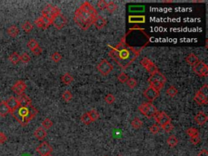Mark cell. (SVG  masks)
<instances>
[{"label": "cell", "mask_w": 208, "mask_h": 156, "mask_svg": "<svg viewBox=\"0 0 208 156\" xmlns=\"http://www.w3.org/2000/svg\"><path fill=\"white\" fill-rule=\"evenodd\" d=\"M142 49L132 47L125 43L124 38L114 47L111 48L108 55L122 69H127L140 55Z\"/></svg>", "instance_id": "cell-1"}, {"label": "cell", "mask_w": 208, "mask_h": 156, "mask_svg": "<svg viewBox=\"0 0 208 156\" xmlns=\"http://www.w3.org/2000/svg\"><path fill=\"white\" fill-rule=\"evenodd\" d=\"M98 17L97 11L89 2H85L76 9L74 21L83 30H87Z\"/></svg>", "instance_id": "cell-2"}, {"label": "cell", "mask_w": 208, "mask_h": 156, "mask_svg": "<svg viewBox=\"0 0 208 156\" xmlns=\"http://www.w3.org/2000/svg\"><path fill=\"white\" fill-rule=\"evenodd\" d=\"M38 110L31 104L28 106H20L17 110L11 112L20 125L26 126L38 114Z\"/></svg>", "instance_id": "cell-3"}, {"label": "cell", "mask_w": 208, "mask_h": 156, "mask_svg": "<svg viewBox=\"0 0 208 156\" xmlns=\"http://www.w3.org/2000/svg\"><path fill=\"white\" fill-rule=\"evenodd\" d=\"M138 110H139L141 113L147 116V118L154 117V115L158 112V110L156 108V106L150 102H144V103L141 104L138 106Z\"/></svg>", "instance_id": "cell-4"}, {"label": "cell", "mask_w": 208, "mask_h": 156, "mask_svg": "<svg viewBox=\"0 0 208 156\" xmlns=\"http://www.w3.org/2000/svg\"><path fill=\"white\" fill-rule=\"evenodd\" d=\"M59 14H61L60 9L51 4H47L42 11V17H46L50 20H52L54 17Z\"/></svg>", "instance_id": "cell-5"}, {"label": "cell", "mask_w": 208, "mask_h": 156, "mask_svg": "<svg viewBox=\"0 0 208 156\" xmlns=\"http://www.w3.org/2000/svg\"><path fill=\"white\" fill-rule=\"evenodd\" d=\"M193 71L194 73H196L198 76L206 77L208 76V67L205 63L199 61L197 64L193 66Z\"/></svg>", "instance_id": "cell-6"}, {"label": "cell", "mask_w": 208, "mask_h": 156, "mask_svg": "<svg viewBox=\"0 0 208 156\" xmlns=\"http://www.w3.org/2000/svg\"><path fill=\"white\" fill-rule=\"evenodd\" d=\"M97 69L98 72H100V73L104 76H106L113 70V65L110 64L106 59H102V61L98 64Z\"/></svg>", "instance_id": "cell-7"}, {"label": "cell", "mask_w": 208, "mask_h": 156, "mask_svg": "<svg viewBox=\"0 0 208 156\" xmlns=\"http://www.w3.org/2000/svg\"><path fill=\"white\" fill-rule=\"evenodd\" d=\"M141 64L144 67L145 69H147V71L148 72L150 75L158 72V68L154 65V63H153L150 59H149L148 58H147V57H145V58H143V59L141 60Z\"/></svg>", "instance_id": "cell-8"}, {"label": "cell", "mask_w": 208, "mask_h": 156, "mask_svg": "<svg viewBox=\"0 0 208 156\" xmlns=\"http://www.w3.org/2000/svg\"><path fill=\"white\" fill-rule=\"evenodd\" d=\"M36 150L41 156H44L47 154H51L53 149L48 142H43L36 148Z\"/></svg>", "instance_id": "cell-9"}, {"label": "cell", "mask_w": 208, "mask_h": 156, "mask_svg": "<svg viewBox=\"0 0 208 156\" xmlns=\"http://www.w3.org/2000/svg\"><path fill=\"white\" fill-rule=\"evenodd\" d=\"M154 117L156 122L161 126H163V124H165L168 122H171V118L169 117V116L167 115L165 112H163V111H158L154 115Z\"/></svg>", "instance_id": "cell-10"}, {"label": "cell", "mask_w": 208, "mask_h": 156, "mask_svg": "<svg viewBox=\"0 0 208 156\" xmlns=\"http://www.w3.org/2000/svg\"><path fill=\"white\" fill-rule=\"evenodd\" d=\"M52 24L57 28V29H61L67 24L66 17L63 16L62 14H59L54 17V19L51 20Z\"/></svg>", "instance_id": "cell-11"}, {"label": "cell", "mask_w": 208, "mask_h": 156, "mask_svg": "<svg viewBox=\"0 0 208 156\" xmlns=\"http://www.w3.org/2000/svg\"><path fill=\"white\" fill-rule=\"evenodd\" d=\"M26 88H27V85H26L24 81H23V80H18L17 83H15V85L12 87V90L15 94L20 95L22 94H24Z\"/></svg>", "instance_id": "cell-12"}, {"label": "cell", "mask_w": 208, "mask_h": 156, "mask_svg": "<svg viewBox=\"0 0 208 156\" xmlns=\"http://www.w3.org/2000/svg\"><path fill=\"white\" fill-rule=\"evenodd\" d=\"M144 96L149 100V102H152L159 96V91H157L151 87H148L144 91Z\"/></svg>", "instance_id": "cell-13"}, {"label": "cell", "mask_w": 208, "mask_h": 156, "mask_svg": "<svg viewBox=\"0 0 208 156\" xmlns=\"http://www.w3.org/2000/svg\"><path fill=\"white\" fill-rule=\"evenodd\" d=\"M34 24H36V26H37L38 28L46 29V28H47L49 26L51 25L52 22L51 20H48L47 18H46V17H41L36 20L35 21H34Z\"/></svg>", "instance_id": "cell-14"}, {"label": "cell", "mask_w": 208, "mask_h": 156, "mask_svg": "<svg viewBox=\"0 0 208 156\" xmlns=\"http://www.w3.org/2000/svg\"><path fill=\"white\" fill-rule=\"evenodd\" d=\"M6 104L8 106V108L10 109L11 112L14 111L15 110H17L18 107L20 106V104L18 102V100H17V98H15L14 96H10L8 98H7V101H5Z\"/></svg>", "instance_id": "cell-15"}, {"label": "cell", "mask_w": 208, "mask_h": 156, "mask_svg": "<svg viewBox=\"0 0 208 156\" xmlns=\"http://www.w3.org/2000/svg\"><path fill=\"white\" fill-rule=\"evenodd\" d=\"M148 81L149 82H151V81H158V82H160L164 85L166 81H167V78H166V76L164 75L161 73V72H157L155 73L150 75V76L148 79Z\"/></svg>", "instance_id": "cell-16"}, {"label": "cell", "mask_w": 208, "mask_h": 156, "mask_svg": "<svg viewBox=\"0 0 208 156\" xmlns=\"http://www.w3.org/2000/svg\"><path fill=\"white\" fill-rule=\"evenodd\" d=\"M194 101L199 104V105H205V104H207L208 100L207 97L205 96L203 94H202L200 91H198L196 93V95L194 96Z\"/></svg>", "instance_id": "cell-17"}, {"label": "cell", "mask_w": 208, "mask_h": 156, "mask_svg": "<svg viewBox=\"0 0 208 156\" xmlns=\"http://www.w3.org/2000/svg\"><path fill=\"white\" fill-rule=\"evenodd\" d=\"M17 98L18 100L20 106H28V105L32 104V101H31L30 98L28 97V95H24V94L18 95V98Z\"/></svg>", "instance_id": "cell-18"}, {"label": "cell", "mask_w": 208, "mask_h": 156, "mask_svg": "<svg viewBox=\"0 0 208 156\" xmlns=\"http://www.w3.org/2000/svg\"><path fill=\"white\" fill-rule=\"evenodd\" d=\"M194 120H195V121H196L197 124H198L199 125H203L207 121L208 117L204 112L200 111V112H199V113L197 114Z\"/></svg>", "instance_id": "cell-19"}, {"label": "cell", "mask_w": 208, "mask_h": 156, "mask_svg": "<svg viewBox=\"0 0 208 156\" xmlns=\"http://www.w3.org/2000/svg\"><path fill=\"white\" fill-rule=\"evenodd\" d=\"M33 135H34V137H35L37 139L43 140L46 137L47 132H46V129H44L43 127H39V128H38L35 131H34Z\"/></svg>", "instance_id": "cell-20"}, {"label": "cell", "mask_w": 208, "mask_h": 156, "mask_svg": "<svg viewBox=\"0 0 208 156\" xmlns=\"http://www.w3.org/2000/svg\"><path fill=\"white\" fill-rule=\"evenodd\" d=\"M95 24V27L98 28V29H102V28H104L106 24V20L104 19L103 17H99L98 16L96 18H95V21H94V24Z\"/></svg>", "instance_id": "cell-21"}, {"label": "cell", "mask_w": 208, "mask_h": 156, "mask_svg": "<svg viewBox=\"0 0 208 156\" xmlns=\"http://www.w3.org/2000/svg\"><path fill=\"white\" fill-rule=\"evenodd\" d=\"M128 22L133 23V24L145 23L146 22V17L145 16H130L128 17Z\"/></svg>", "instance_id": "cell-22"}, {"label": "cell", "mask_w": 208, "mask_h": 156, "mask_svg": "<svg viewBox=\"0 0 208 156\" xmlns=\"http://www.w3.org/2000/svg\"><path fill=\"white\" fill-rule=\"evenodd\" d=\"M9 113H11L10 109L6 104L5 101L0 102V116L2 117H6Z\"/></svg>", "instance_id": "cell-23"}, {"label": "cell", "mask_w": 208, "mask_h": 156, "mask_svg": "<svg viewBox=\"0 0 208 156\" xmlns=\"http://www.w3.org/2000/svg\"><path fill=\"white\" fill-rule=\"evenodd\" d=\"M186 62L189 65L191 66H194L195 64H197L199 62V58L195 55L194 54H189L188 56L186 57Z\"/></svg>", "instance_id": "cell-24"}, {"label": "cell", "mask_w": 208, "mask_h": 156, "mask_svg": "<svg viewBox=\"0 0 208 156\" xmlns=\"http://www.w3.org/2000/svg\"><path fill=\"white\" fill-rule=\"evenodd\" d=\"M7 34L12 38H15L19 34V28H17L16 25L10 26L9 28H7Z\"/></svg>", "instance_id": "cell-25"}, {"label": "cell", "mask_w": 208, "mask_h": 156, "mask_svg": "<svg viewBox=\"0 0 208 156\" xmlns=\"http://www.w3.org/2000/svg\"><path fill=\"white\" fill-rule=\"evenodd\" d=\"M62 82L65 84V85H70L72 81H73V77L72 75H70L69 73H65L64 75H63L61 77Z\"/></svg>", "instance_id": "cell-26"}, {"label": "cell", "mask_w": 208, "mask_h": 156, "mask_svg": "<svg viewBox=\"0 0 208 156\" xmlns=\"http://www.w3.org/2000/svg\"><path fill=\"white\" fill-rule=\"evenodd\" d=\"M167 143L170 147H175L178 144V139L175 136L172 135L167 140Z\"/></svg>", "instance_id": "cell-27"}, {"label": "cell", "mask_w": 208, "mask_h": 156, "mask_svg": "<svg viewBox=\"0 0 208 156\" xmlns=\"http://www.w3.org/2000/svg\"><path fill=\"white\" fill-rule=\"evenodd\" d=\"M9 60L12 62L13 64H18L20 61V54L17 52H13L11 55L9 56Z\"/></svg>", "instance_id": "cell-28"}, {"label": "cell", "mask_w": 208, "mask_h": 156, "mask_svg": "<svg viewBox=\"0 0 208 156\" xmlns=\"http://www.w3.org/2000/svg\"><path fill=\"white\" fill-rule=\"evenodd\" d=\"M186 133L189 135L190 138L194 137H199V130L196 128H189L186 130Z\"/></svg>", "instance_id": "cell-29"}, {"label": "cell", "mask_w": 208, "mask_h": 156, "mask_svg": "<svg viewBox=\"0 0 208 156\" xmlns=\"http://www.w3.org/2000/svg\"><path fill=\"white\" fill-rule=\"evenodd\" d=\"M87 113H88V115L90 116V118H91L92 121H97L98 119L99 118V114H98V112L95 109H92V110H90V111H88Z\"/></svg>", "instance_id": "cell-30"}, {"label": "cell", "mask_w": 208, "mask_h": 156, "mask_svg": "<svg viewBox=\"0 0 208 156\" xmlns=\"http://www.w3.org/2000/svg\"><path fill=\"white\" fill-rule=\"evenodd\" d=\"M131 124H132V128H136V129H138V128H140L142 126V122L141 121V120H140L139 118L136 117V118H134L132 120V122H131Z\"/></svg>", "instance_id": "cell-31"}, {"label": "cell", "mask_w": 208, "mask_h": 156, "mask_svg": "<svg viewBox=\"0 0 208 156\" xmlns=\"http://www.w3.org/2000/svg\"><path fill=\"white\" fill-rule=\"evenodd\" d=\"M21 28H23V30H24V32H26V33H30L31 31L33 30V26L29 21H26L24 22V24H22Z\"/></svg>", "instance_id": "cell-32"}, {"label": "cell", "mask_w": 208, "mask_h": 156, "mask_svg": "<svg viewBox=\"0 0 208 156\" xmlns=\"http://www.w3.org/2000/svg\"><path fill=\"white\" fill-rule=\"evenodd\" d=\"M163 84L160 82H158V81H151L150 82V87L153 88L154 90H157V91H159V90L163 87Z\"/></svg>", "instance_id": "cell-33"}, {"label": "cell", "mask_w": 208, "mask_h": 156, "mask_svg": "<svg viewBox=\"0 0 208 156\" xmlns=\"http://www.w3.org/2000/svg\"><path fill=\"white\" fill-rule=\"evenodd\" d=\"M178 93V90L177 89L176 87H174V86H170V87H168V89L167 90V95H169L170 97H175L176 95H177Z\"/></svg>", "instance_id": "cell-34"}, {"label": "cell", "mask_w": 208, "mask_h": 156, "mask_svg": "<svg viewBox=\"0 0 208 156\" xmlns=\"http://www.w3.org/2000/svg\"><path fill=\"white\" fill-rule=\"evenodd\" d=\"M106 9L109 12L111 13H113L116 9H117V5L114 2L111 1V2H107V5H106Z\"/></svg>", "instance_id": "cell-35"}, {"label": "cell", "mask_w": 208, "mask_h": 156, "mask_svg": "<svg viewBox=\"0 0 208 156\" xmlns=\"http://www.w3.org/2000/svg\"><path fill=\"white\" fill-rule=\"evenodd\" d=\"M80 120H81V122H82L83 124H86V125L90 124H91V122H92V120H91V118L90 117V116L88 115L87 112L84 114V115H82Z\"/></svg>", "instance_id": "cell-36"}, {"label": "cell", "mask_w": 208, "mask_h": 156, "mask_svg": "<svg viewBox=\"0 0 208 156\" xmlns=\"http://www.w3.org/2000/svg\"><path fill=\"white\" fill-rule=\"evenodd\" d=\"M42 125H43V128H44V129H48V128H51L52 125H53V122L50 121V119L46 118L43 121Z\"/></svg>", "instance_id": "cell-37"}, {"label": "cell", "mask_w": 208, "mask_h": 156, "mask_svg": "<svg viewBox=\"0 0 208 156\" xmlns=\"http://www.w3.org/2000/svg\"><path fill=\"white\" fill-rule=\"evenodd\" d=\"M38 42L35 40V39H30L28 41V43H27V46H28L31 50H33V49H35L37 46H38Z\"/></svg>", "instance_id": "cell-38"}, {"label": "cell", "mask_w": 208, "mask_h": 156, "mask_svg": "<svg viewBox=\"0 0 208 156\" xmlns=\"http://www.w3.org/2000/svg\"><path fill=\"white\" fill-rule=\"evenodd\" d=\"M62 98H63V99H64V101H66V102H70L72 100V93L70 92L69 90H66V91L63 94V95H62Z\"/></svg>", "instance_id": "cell-39"}, {"label": "cell", "mask_w": 208, "mask_h": 156, "mask_svg": "<svg viewBox=\"0 0 208 156\" xmlns=\"http://www.w3.org/2000/svg\"><path fill=\"white\" fill-rule=\"evenodd\" d=\"M128 80V75L126 73H124V72H121V73L118 76V80L121 83H122V84L127 82Z\"/></svg>", "instance_id": "cell-40"}, {"label": "cell", "mask_w": 208, "mask_h": 156, "mask_svg": "<svg viewBox=\"0 0 208 156\" xmlns=\"http://www.w3.org/2000/svg\"><path fill=\"white\" fill-rule=\"evenodd\" d=\"M162 128H163L166 132H170L172 130H173L174 126H173V124L171 123V122H168V123H166L165 124H163V125L162 126Z\"/></svg>", "instance_id": "cell-41"}, {"label": "cell", "mask_w": 208, "mask_h": 156, "mask_svg": "<svg viewBox=\"0 0 208 156\" xmlns=\"http://www.w3.org/2000/svg\"><path fill=\"white\" fill-rule=\"evenodd\" d=\"M20 61L23 62L24 64H28V62L30 61L31 58L27 53H23L21 55H20Z\"/></svg>", "instance_id": "cell-42"}, {"label": "cell", "mask_w": 208, "mask_h": 156, "mask_svg": "<svg viewBox=\"0 0 208 156\" xmlns=\"http://www.w3.org/2000/svg\"><path fill=\"white\" fill-rule=\"evenodd\" d=\"M126 84L128 85V87L131 88V89H133V88H135L137 86V82L134 78H128V81L126 82Z\"/></svg>", "instance_id": "cell-43"}, {"label": "cell", "mask_w": 208, "mask_h": 156, "mask_svg": "<svg viewBox=\"0 0 208 156\" xmlns=\"http://www.w3.org/2000/svg\"><path fill=\"white\" fill-rule=\"evenodd\" d=\"M51 59L54 62H55V63H58V62H59L60 60H61L62 55L59 54V52H54V54L51 55Z\"/></svg>", "instance_id": "cell-44"}, {"label": "cell", "mask_w": 208, "mask_h": 156, "mask_svg": "<svg viewBox=\"0 0 208 156\" xmlns=\"http://www.w3.org/2000/svg\"><path fill=\"white\" fill-rule=\"evenodd\" d=\"M115 100H116V98H115V96L113 95H111V94H108L105 97V101L108 104H112L115 102Z\"/></svg>", "instance_id": "cell-45"}, {"label": "cell", "mask_w": 208, "mask_h": 156, "mask_svg": "<svg viewBox=\"0 0 208 156\" xmlns=\"http://www.w3.org/2000/svg\"><path fill=\"white\" fill-rule=\"evenodd\" d=\"M106 5H107V2L104 0H100L99 2H98V8L101 10H104L106 8Z\"/></svg>", "instance_id": "cell-46"}, {"label": "cell", "mask_w": 208, "mask_h": 156, "mask_svg": "<svg viewBox=\"0 0 208 156\" xmlns=\"http://www.w3.org/2000/svg\"><path fill=\"white\" fill-rule=\"evenodd\" d=\"M150 131L153 133V134H156V133H158V132H159V127H158V125H157V124H153V125L150 128Z\"/></svg>", "instance_id": "cell-47"}, {"label": "cell", "mask_w": 208, "mask_h": 156, "mask_svg": "<svg viewBox=\"0 0 208 156\" xmlns=\"http://www.w3.org/2000/svg\"><path fill=\"white\" fill-rule=\"evenodd\" d=\"M199 91L202 93V94H203L205 96H206L207 97V94H208V85H204L199 90Z\"/></svg>", "instance_id": "cell-48"}, {"label": "cell", "mask_w": 208, "mask_h": 156, "mask_svg": "<svg viewBox=\"0 0 208 156\" xmlns=\"http://www.w3.org/2000/svg\"><path fill=\"white\" fill-rule=\"evenodd\" d=\"M32 52H33V54H35V55H39V54H42V52H43V49H42V47H40V46H37L35 49H33V50H32Z\"/></svg>", "instance_id": "cell-49"}, {"label": "cell", "mask_w": 208, "mask_h": 156, "mask_svg": "<svg viewBox=\"0 0 208 156\" xmlns=\"http://www.w3.org/2000/svg\"><path fill=\"white\" fill-rule=\"evenodd\" d=\"M190 142H192L193 145H198L200 142V138L199 137H194L190 138Z\"/></svg>", "instance_id": "cell-50"}, {"label": "cell", "mask_w": 208, "mask_h": 156, "mask_svg": "<svg viewBox=\"0 0 208 156\" xmlns=\"http://www.w3.org/2000/svg\"><path fill=\"white\" fill-rule=\"evenodd\" d=\"M6 141H7V136L3 132H0V144L4 143Z\"/></svg>", "instance_id": "cell-51"}, {"label": "cell", "mask_w": 208, "mask_h": 156, "mask_svg": "<svg viewBox=\"0 0 208 156\" xmlns=\"http://www.w3.org/2000/svg\"><path fill=\"white\" fill-rule=\"evenodd\" d=\"M197 156H208V152L206 150H202V151H200L199 154H197Z\"/></svg>", "instance_id": "cell-52"}, {"label": "cell", "mask_w": 208, "mask_h": 156, "mask_svg": "<svg viewBox=\"0 0 208 156\" xmlns=\"http://www.w3.org/2000/svg\"><path fill=\"white\" fill-rule=\"evenodd\" d=\"M163 2H164V3H171V2H173V1H163Z\"/></svg>", "instance_id": "cell-53"}, {"label": "cell", "mask_w": 208, "mask_h": 156, "mask_svg": "<svg viewBox=\"0 0 208 156\" xmlns=\"http://www.w3.org/2000/svg\"><path fill=\"white\" fill-rule=\"evenodd\" d=\"M44 156H52V154H46V155H44Z\"/></svg>", "instance_id": "cell-54"}, {"label": "cell", "mask_w": 208, "mask_h": 156, "mask_svg": "<svg viewBox=\"0 0 208 156\" xmlns=\"http://www.w3.org/2000/svg\"><path fill=\"white\" fill-rule=\"evenodd\" d=\"M118 156H121V155H118Z\"/></svg>", "instance_id": "cell-55"}, {"label": "cell", "mask_w": 208, "mask_h": 156, "mask_svg": "<svg viewBox=\"0 0 208 156\" xmlns=\"http://www.w3.org/2000/svg\"></svg>", "instance_id": "cell-56"}]
</instances>
